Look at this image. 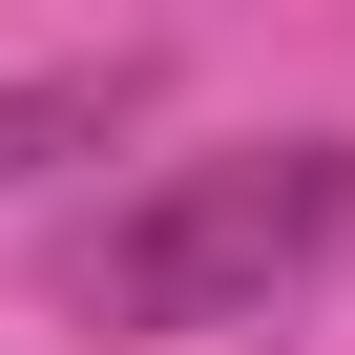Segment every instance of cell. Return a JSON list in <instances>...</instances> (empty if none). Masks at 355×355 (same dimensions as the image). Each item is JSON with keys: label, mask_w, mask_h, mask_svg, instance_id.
<instances>
[{"label": "cell", "mask_w": 355, "mask_h": 355, "mask_svg": "<svg viewBox=\"0 0 355 355\" xmlns=\"http://www.w3.org/2000/svg\"><path fill=\"white\" fill-rule=\"evenodd\" d=\"M334 251H355V146H230V167H167L146 209L63 230L42 293L84 334H189V313H251V293H293Z\"/></svg>", "instance_id": "1"}, {"label": "cell", "mask_w": 355, "mask_h": 355, "mask_svg": "<svg viewBox=\"0 0 355 355\" xmlns=\"http://www.w3.org/2000/svg\"><path fill=\"white\" fill-rule=\"evenodd\" d=\"M146 42H105V63H42V84H0V189H21V167H105L125 125H146Z\"/></svg>", "instance_id": "2"}]
</instances>
